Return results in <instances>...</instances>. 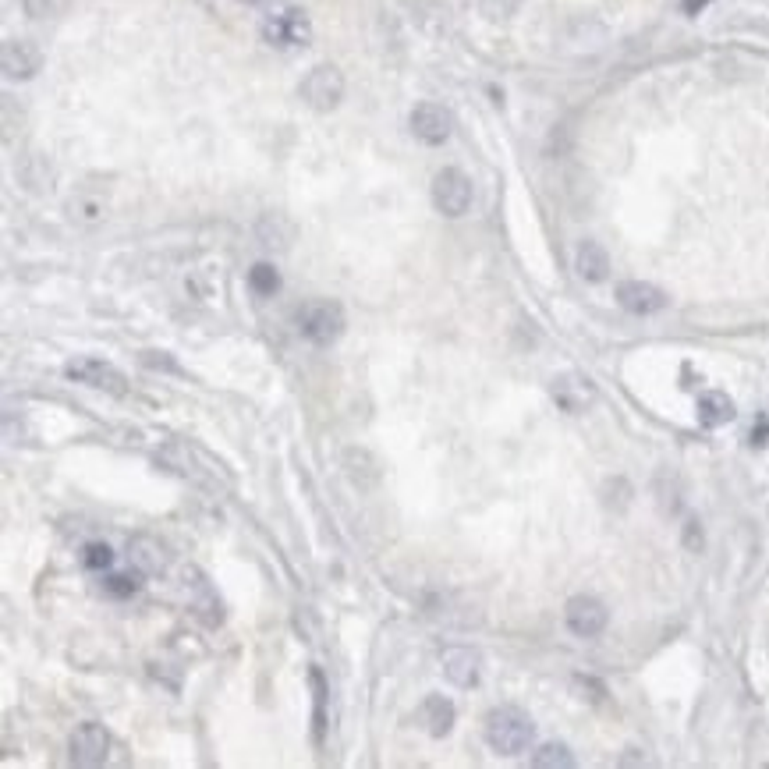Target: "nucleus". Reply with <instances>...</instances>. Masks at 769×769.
<instances>
[{
  "instance_id": "nucleus-1",
  "label": "nucleus",
  "mask_w": 769,
  "mask_h": 769,
  "mask_svg": "<svg viewBox=\"0 0 769 769\" xmlns=\"http://www.w3.org/2000/svg\"><path fill=\"white\" fill-rule=\"evenodd\" d=\"M536 738V723L525 709L518 706H497L486 716V741L497 755H521L529 752Z\"/></svg>"
},
{
  "instance_id": "nucleus-25",
  "label": "nucleus",
  "mask_w": 769,
  "mask_h": 769,
  "mask_svg": "<svg viewBox=\"0 0 769 769\" xmlns=\"http://www.w3.org/2000/svg\"><path fill=\"white\" fill-rule=\"evenodd\" d=\"M312 684H316V738L323 734V677H319V670H312Z\"/></svg>"
},
{
  "instance_id": "nucleus-6",
  "label": "nucleus",
  "mask_w": 769,
  "mask_h": 769,
  "mask_svg": "<svg viewBox=\"0 0 769 769\" xmlns=\"http://www.w3.org/2000/svg\"><path fill=\"white\" fill-rule=\"evenodd\" d=\"M68 752L75 766H86V769L103 766L110 752V734L103 731L100 723H82V727H75V734H71Z\"/></svg>"
},
{
  "instance_id": "nucleus-3",
  "label": "nucleus",
  "mask_w": 769,
  "mask_h": 769,
  "mask_svg": "<svg viewBox=\"0 0 769 769\" xmlns=\"http://www.w3.org/2000/svg\"><path fill=\"white\" fill-rule=\"evenodd\" d=\"M433 206L451 220L465 217L472 210V181L458 167H443L433 178Z\"/></svg>"
},
{
  "instance_id": "nucleus-20",
  "label": "nucleus",
  "mask_w": 769,
  "mask_h": 769,
  "mask_svg": "<svg viewBox=\"0 0 769 769\" xmlns=\"http://www.w3.org/2000/svg\"><path fill=\"white\" fill-rule=\"evenodd\" d=\"M532 766L536 769H571L575 766V755H571L568 745H560V741H546V745H539L536 755H532Z\"/></svg>"
},
{
  "instance_id": "nucleus-17",
  "label": "nucleus",
  "mask_w": 769,
  "mask_h": 769,
  "mask_svg": "<svg viewBox=\"0 0 769 769\" xmlns=\"http://www.w3.org/2000/svg\"><path fill=\"white\" fill-rule=\"evenodd\" d=\"M128 557H132V564L142 571V575H160V571L167 568L164 546L156 543V539H149V536L132 539V546H128Z\"/></svg>"
},
{
  "instance_id": "nucleus-2",
  "label": "nucleus",
  "mask_w": 769,
  "mask_h": 769,
  "mask_svg": "<svg viewBox=\"0 0 769 769\" xmlns=\"http://www.w3.org/2000/svg\"><path fill=\"white\" fill-rule=\"evenodd\" d=\"M295 319L302 337H309L312 344H334L344 334V309L337 302H327V298L305 302Z\"/></svg>"
},
{
  "instance_id": "nucleus-14",
  "label": "nucleus",
  "mask_w": 769,
  "mask_h": 769,
  "mask_svg": "<svg viewBox=\"0 0 769 769\" xmlns=\"http://www.w3.org/2000/svg\"><path fill=\"white\" fill-rule=\"evenodd\" d=\"M181 582H185V592H188V606H192L199 617H206V624H217L220 621V603H217V596H213L210 582L202 578V571L185 568Z\"/></svg>"
},
{
  "instance_id": "nucleus-16",
  "label": "nucleus",
  "mask_w": 769,
  "mask_h": 769,
  "mask_svg": "<svg viewBox=\"0 0 769 769\" xmlns=\"http://www.w3.org/2000/svg\"><path fill=\"white\" fill-rule=\"evenodd\" d=\"M575 270L582 280L599 284V280H606V273H610V256H606V249L599 241H582L575 252Z\"/></svg>"
},
{
  "instance_id": "nucleus-7",
  "label": "nucleus",
  "mask_w": 769,
  "mask_h": 769,
  "mask_svg": "<svg viewBox=\"0 0 769 769\" xmlns=\"http://www.w3.org/2000/svg\"><path fill=\"white\" fill-rule=\"evenodd\" d=\"M64 373H68V380H78V383H86V387H96V390H110V394H125V376L117 373L114 366H107L103 358H75V362H68L64 366Z\"/></svg>"
},
{
  "instance_id": "nucleus-28",
  "label": "nucleus",
  "mask_w": 769,
  "mask_h": 769,
  "mask_svg": "<svg viewBox=\"0 0 769 769\" xmlns=\"http://www.w3.org/2000/svg\"><path fill=\"white\" fill-rule=\"evenodd\" d=\"M706 4H709V0H684V11H688V15H695V11H702Z\"/></svg>"
},
{
  "instance_id": "nucleus-24",
  "label": "nucleus",
  "mask_w": 769,
  "mask_h": 769,
  "mask_svg": "<svg viewBox=\"0 0 769 769\" xmlns=\"http://www.w3.org/2000/svg\"><path fill=\"white\" fill-rule=\"evenodd\" d=\"M135 589H139V582H135L132 575H110L107 578V592H110V596H132Z\"/></svg>"
},
{
  "instance_id": "nucleus-10",
  "label": "nucleus",
  "mask_w": 769,
  "mask_h": 769,
  "mask_svg": "<svg viewBox=\"0 0 769 769\" xmlns=\"http://www.w3.org/2000/svg\"><path fill=\"white\" fill-rule=\"evenodd\" d=\"M0 68H4V78H11V82H25V78H32L43 68V54L29 39H8L4 50H0Z\"/></svg>"
},
{
  "instance_id": "nucleus-19",
  "label": "nucleus",
  "mask_w": 769,
  "mask_h": 769,
  "mask_svg": "<svg viewBox=\"0 0 769 769\" xmlns=\"http://www.w3.org/2000/svg\"><path fill=\"white\" fill-rule=\"evenodd\" d=\"M454 702H447L443 695H433V699H426V706H422V723H426V731L433 734V738H447L454 727Z\"/></svg>"
},
{
  "instance_id": "nucleus-4",
  "label": "nucleus",
  "mask_w": 769,
  "mask_h": 769,
  "mask_svg": "<svg viewBox=\"0 0 769 769\" xmlns=\"http://www.w3.org/2000/svg\"><path fill=\"white\" fill-rule=\"evenodd\" d=\"M302 100L309 103L312 110H334L337 103L344 100V75L334 68V64H319L312 68L309 75L302 78Z\"/></svg>"
},
{
  "instance_id": "nucleus-18",
  "label": "nucleus",
  "mask_w": 769,
  "mask_h": 769,
  "mask_svg": "<svg viewBox=\"0 0 769 769\" xmlns=\"http://www.w3.org/2000/svg\"><path fill=\"white\" fill-rule=\"evenodd\" d=\"M734 419V401L723 390H706L699 397V422L706 429H716V426H727Z\"/></svg>"
},
{
  "instance_id": "nucleus-26",
  "label": "nucleus",
  "mask_w": 769,
  "mask_h": 769,
  "mask_svg": "<svg viewBox=\"0 0 769 769\" xmlns=\"http://www.w3.org/2000/svg\"><path fill=\"white\" fill-rule=\"evenodd\" d=\"M142 362H146L149 369H167V373H178V366H174L171 358H164V351H146Z\"/></svg>"
},
{
  "instance_id": "nucleus-13",
  "label": "nucleus",
  "mask_w": 769,
  "mask_h": 769,
  "mask_svg": "<svg viewBox=\"0 0 769 769\" xmlns=\"http://www.w3.org/2000/svg\"><path fill=\"white\" fill-rule=\"evenodd\" d=\"M553 401H557L564 412L582 415L585 408L596 401V387H592L585 376L568 373V376H560V380H553Z\"/></svg>"
},
{
  "instance_id": "nucleus-8",
  "label": "nucleus",
  "mask_w": 769,
  "mask_h": 769,
  "mask_svg": "<svg viewBox=\"0 0 769 769\" xmlns=\"http://www.w3.org/2000/svg\"><path fill=\"white\" fill-rule=\"evenodd\" d=\"M564 621H568V628L575 631L578 638H596L603 635L610 614H606V606L599 603L596 596H575L564 606Z\"/></svg>"
},
{
  "instance_id": "nucleus-27",
  "label": "nucleus",
  "mask_w": 769,
  "mask_h": 769,
  "mask_svg": "<svg viewBox=\"0 0 769 769\" xmlns=\"http://www.w3.org/2000/svg\"><path fill=\"white\" fill-rule=\"evenodd\" d=\"M752 443H755V447H766V443H769V419H762L759 426L752 429Z\"/></svg>"
},
{
  "instance_id": "nucleus-12",
  "label": "nucleus",
  "mask_w": 769,
  "mask_h": 769,
  "mask_svg": "<svg viewBox=\"0 0 769 769\" xmlns=\"http://www.w3.org/2000/svg\"><path fill=\"white\" fill-rule=\"evenodd\" d=\"M617 302L621 309L635 312V316H653L667 305V295H663L656 284H645V280H624L617 288Z\"/></svg>"
},
{
  "instance_id": "nucleus-23",
  "label": "nucleus",
  "mask_w": 769,
  "mask_h": 769,
  "mask_svg": "<svg viewBox=\"0 0 769 769\" xmlns=\"http://www.w3.org/2000/svg\"><path fill=\"white\" fill-rule=\"evenodd\" d=\"M521 0H482V11L490 18H511L518 11Z\"/></svg>"
},
{
  "instance_id": "nucleus-9",
  "label": "nucleus",
  "mask_w": 769,
  "mask_h": 769,
  "mask_svg": "<svg viewBox=\"0 0 769 769\" xmlns=\"http://www.w3.org/2000/svg\"><path fill=\"white\" fill-rule=\"evenodd\" d=\"M451 128H454V117L447 107L440 103H419L412 110V132L419 142L426 146H443V142L451 139Z\"/></svg>"
},
{
  "instance_id": "nucleus-11",
  "label": "nucleus",
  "mask_w": 769,
  "mask_h": 769,
  "mask_svg": "<svg viewBox=\"0 0 769 769\" xmlns=\"http://www.w3.org/2000/svg\"><path fill=\"white\" fill-rule=\"evenodd\" d=\"M443 674L458 688H475L482 677V656L465 645H451V649H443Z\"/></svg>"
},
{
  "instance_id": "nucleus-21",
  "label": "nucleus",
  "mask_w": 769,
  "mask_h": 769,
  "mask_svg": "<svg viewBox=\"0 0 769 769\" xmlns=\"http://www.w3.org/2000/svg\"><path fill=\"white\" fill-rule=\"evenodd\" d=\"M249 288L256 291V295H273V291L280 288V273L273 270L270 263H256L249 270Z\"/></svg>"
},
{
  "instance_id": "nucleus-5",
  "label": "nucleus",
  "mask_w": 769,
  "mask_h": 769,
  "mask_svg": "<svg viewBox=\"0 0 769 769\" xmlns=\"http://www.w3.org/2000/svg\"><path fill=\"white\" fill-rule=\"evenodd\" d=\"M263 36H266V43H273V47H305L312 29H309V18H305L298 8H277L266 15Z\"/></svg>"
},
{
  "instance_id": "nucleus-15",
  "label": "nucleus",
  "mask_w": 769,
  "mask_h": 769,
  "mask_svg": "<svg viewBox=\"0 0 769 769\" xmlns=\"http://www.w3.org/2000/svg\"><path fill=\"white\" fill-rule=\"evenodd\" d=\"M341 468L358 490H373L376 482H380V461H376L373 451H366V447H348V451L341 454Z\"/></svg>"
},
{
  "instance_id": "nucleus-22",
  "label": "nucleus",
  "mask_w": 769,
  "mask_h": 769,
  "mask_svg": "<svg viewBox=\"0 0 769 769\" xmlns=\"http://www.w3.org/2000/svg\"><path fill=\"white\" fill-rule=\"evenodd\" d=\"M110 560H114V553H110L107 543H89L86 546V568L103 571V568H110Z\"/></svg>"
}]
</instances>
